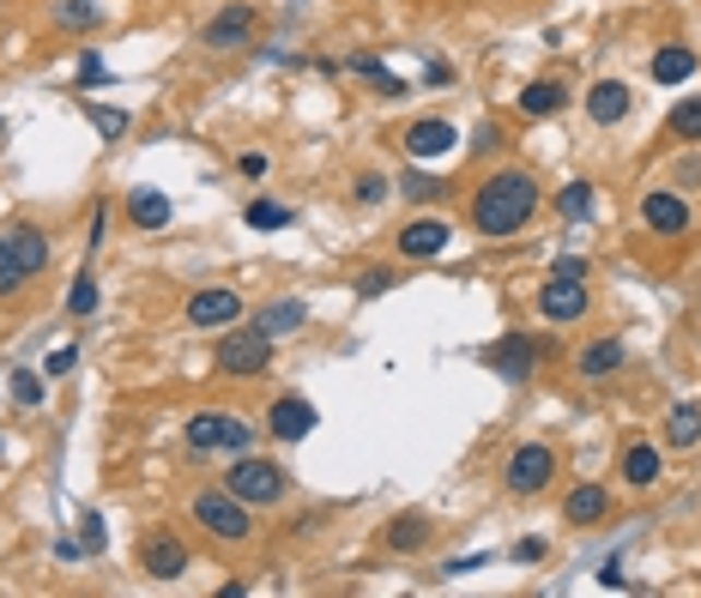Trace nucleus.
Wrapping results in <instances>:
<instances>
[{"label":"nucleus","mask_w":701,"mask_h":598,"mask_svg":"<svg viewBox=\"0 0 701 598\" xmlns=\"http://www.w3.org/2000/svg\"><path fill=\"white\" fill-rule=\"evenodd\" d=\"M128 218H133V230H164L169 194H157V188H128Z\"/></svg>","instance_id":"nucleus-24"},{"label":"nucleus","mask_w":701,"mask_h":598,"mask_svg":"<svg viewBox=\"0 0 701 598\" xmlns=\"http://www.w3.org/2000/svg\"><path fill=\"white\" fill-rule=\"evenodd\" d=\"M0 140H7V116H0Z\"/></svg>","instance_id":"nucleus-51"},{"label":"nucleus","mask_w":701,"mask_h":598,"mask_svg":"<svg viewBox=\"0 0 701 598\" xmlns=\"http://www.w3.org/2000/svg\"><path fill=\"white\" fill-rule=\"evenodd\" d=\"M188 562H194V557H188V545L176 533H152L140 545V574H152V581H182Z\"/></svg>","instance_id":"nucleus-12"},{"label":"nucleus","mask_w":701,"mask_h":598,"mask_svg":"<svg viewBox=\"0 0 701 598\" xmlns=\"http://www.w3.org/2000/svg\"><path fill=\"white\" fill-rule=\"evenodd\" d=\"M629 104H635V92H629L623 79H598L593 92H586V121L593 128H617L629 116Z\"/></svg>","instance_id":"nucleus-18"},{"label":"nucleus","mask_w":701,"mask_h":598,"mask_svg":"<svg viewBox=\"0 0 701 598\" xmlns=\"http://www.w3.org/2000/svg\"><path fill=\"white\" fill-rule=\"evenodd\" d=\"M496 145H502V128H496V121H478V133H472V152H478V157H490Z\"/></svg>","instance_id":"nucleus-41"},{"label":"nucleus","mask_w":701,"mask_h":598,"mask_svg":"<svg viewBox=\"0 0 701 598\" xmlns=\"http://www.w3.org/2000/svg\"><path fill=\"white\" fill-rule=\"evenodd\" d=\"M254 435L260 430L236 411H194L188 417V447H194V454H248Z\"/></svg>","instance_id":"nucleus-5"},{"label":"nucleus","mask_w":701,"mask_h":598,"mask_svg":"<svg viewBox=\"0 0 701 598\" xmlns=\"http://www.w3.org/2000/svg\"><path fill=\"white\" fill-rule=\"evenodd\" d=\"M104 79H109L104 55H97V49H85V55H79V92H92V85H104Z\"/></svg>","instance_id":"nucleus-38"},{"label":"nucleus","mask_w":701,"mask_h":598,"mask_svg":"<svg viewBox=\"0 0 701 598\" xmlns=\"http://www.w3.org/2000/svg\"><path fill=\"white\" fill-rule=\"evenodd\" d=\"M236 169H242L248 182H260V176H266L273 164H266V152H242V157H236Z\"/></svg>","instance_id":"nucleus-44"},{"label":"nucleus","mask_w":701,"mask_h":598,"mask_svg":"<svg viewBox=\"0 0 701 598\" xmlns=\"http://www.w3.org/2000/svg\"><path fill=\"white\" fill-rule=\"evenodd\" d=\"M393 285H400V278H393L388 266H376V273H364V278H357V297H364V302H376V297H388Z\"/></svg>","instance_id":"nucleus-39"},{"label":"nucleus","mask_w":701,"mask_h":598,"mask_svg":"<svg viewBox=\"0 0 701 598\" xmlns=\"http://www.w3.org/2000/svg\"><path fill=\"white\" fill-rule=\"evenodd\" d=\"M557 212H562L569 224H593V212H598L593 182H562V188H557Z\"/></svg>","instance_id":"nucleus-27"},{"label":"nucleus","mask_w":701,"mask_h":598,"mask_svg":"<svg viewBox=\"0 0 701 598\" xmlns=\"http://www.w3.org/2000/svg\"><path fill=\"white\" fill-rule=\"evenodd\" d=\"M478 562H484V550H478V557H454V562H448L442 574H472V569H478Z\"/></svg>","instance_id":"nucleus-50"},{"label":"nucleus","mask_w":701,"mask_h":598,"mask_svg":"<svg viewBox=\"0 0 701 598\" xmlns=\"http://www.w3.org/2000/svg\"><path fill=\"white\" fill-rule=\"evenodd\" d=\"M429 545V521L424 514H400V521L388 526V550H424Z\"/></svg>","instance_id":"nucleus-30"},{"label":"nucleus","mask_w":701,"mask_h":598,"mask_svg":"<svg viewBox=\"0 0 701 598\" xmlns=\"http://www.w3.org/2000/svg\"><path fill=\"white\" fill-rule=\"evenodd\" d=\"M696 49H689V43H660V49H653V85H689V79H696Z\"/></svg>","instance_id":"nucleus-22"},{"label":"nucleus","mask_w":701,"mask_h":598,"mask_svg":"<svg viewBox=\"0 0 701 598\" xmlns=\"http://www.w3.org/2000/svg\"><path fill=\"white\" fill-rule=\"evenodd\" d=\"M188 514H194V526H206V538H218V545H248V538H254V507H248L242 495H230L224 483L218 490H194Z\"/></svg>","instance_id":"nucleus-2"},{"label":"nucleus","mask_w":701,"mask_h":598,"mask_svg":"<svg viewBox=\"0 0 701 598\" xmlns=\"http://www.w3.org/2000/svg\"><path fill=\"white\" fill-rule=\"evenodd\" d=\"M73 363H79V345H61V351H49V357H43V375H55V381H61Z\"/></svg>","instance_id":"nucleus-40"},{"label":"nucleus","mask_w":701,"mask_h":598,"mask_svg":"<svg viewBox=\"0 0 701 598\" xmlns=\"http://www.w3.org/2000/svg\"><path fill=\"white\" fill-rule=\"evenodd\" d=\"M514 104H520V116L545 121V116H557V109L569 104V85H562V79H533V85H526V92H520Z\"/></svg>","instance_id":"nucleus-23"},{"label":"nucleus","mask_w":701,"mask_h":598,"mask_svg":"<svg viewBox=\"0 0 701 598\" xmlns=\"http://www.w3.org/2000/svg\"><path fill=\"white\" fill-rule=\"evenodd\" d=\"M502 483H508V495H545L550 483H557V447L550 442H520L514 454H508V466H502Z\"/></svg>","instance_id":"nucleus-6"},{"label":"nucleus","mask_w":701,"mask_h":598,"mask_svg":"<svg viewBox=\"0 0 701 598\" xmlns=\"http://www.w3.org/2000/svg\"><path fill=\"white\" fill-rule=\"evenodd\" d=\"M388 194H393V182H388V176H376V169H364V176L350 182V200H357V206H381Z\"/></svg>","instance_id":"nucleus-34"},{"label":"nucleus","mask_w":701,"mask_h":598,"mask_svg":"<svg viewBox=\"0 0 701 598\" xmlns=\"http://www.w3.org/2000/svg\"><path fill=\"white\" fill-rule=\"evenodd\" d=\"M665 442H672V447H684V454H689V447H701V405H672V411H665Z\"/></svg>","instance_id":"nucleus-26"},{"label":"nucleus","mask_w":701,"mask_h":598,"mask_svg":"<svg viewBox=\"0 0 701 598\" xmlns=\"http://www.w3.org/2000/svg\"><path fill=\"white\" fill-rule=\"evenodd\" d=\"M55 25L61 31H97L104 25V7H97V0H55Z\"/></svg>","instance_id":"nucleus-28"},{"label":"nucleus","mask_w":701,"mask_h":598,"mask_svg":"<svg viewBox=\"0 0 701 598\" xmlns=\"http://www.w3.org/2000/svg\"><path fill=\"white\" fill-rule=\"evenodd\" d=\"M586 309H593L586 278H557L550 273L545 285H538V314H545V321H581Z\"/></svg>","instance_id":"nucleus-10"},{"label":"nucleus","mask_w":701,"mask_h":598,"mask_svg":"<svg viewBox=\"0 0 701 598\" xmlns=\"http://www.w3.org/2000/svg\"><path fill=\"white\" fill-rule=\"evenodd\" d=\"M0 236H7V248H13V261L25 266V278H43V273H49V236H43L37 224L19 218V224H7Z\"/></svg>","instance_id":"nucleus-17"},{"label":"nucleus","mask_w":701,"mask_h":598,"mask_svg":"<svg viewBox=\"0 0 701 598\" xmlns=\"http://www.w3.org/2000/svg\"><path fill=\"white\" fill-rule=\"evenodd\" d=\"M345 73H350V79H369V85H376V97H412V85H405L400 73H388L376 55H350Z\"/></svg>","instance_id":"nucleus-25"},{"label":"nucleus","mask_w":701,"mask_h":598,"mask_svg":"<svg viewBox=\"0 0 701 598\" xmlns=\"http://www.w3.org/2000/svg\"><path fill=\"white\" fill-rule=\"evenodd\" d=\"M224 490L242 495L248 507H278V502L290 495V471L278 466V459H260L254 447H248V454L230 459V471H224Z\"/></svg>","instance_id":"nucleus-3"},{"label":"nucleus","mask_w":701,"mask_h":598,"mask_svg":"<svg viewBox=\"0 0 701 598\" xmlns=\"http://www.w3.org/2000/svg\"><path fill=\"white\" fill-rule=\"evenodd\" d=\"M538 212V182L533 169H496L472 188V230L502 242V236H520Z\"/></svg>","instance_id":"nucleus-1"},{"label":"nucleus","mask_w":701,"mask_h":598,"mask_svg":"<svg viewBox=\"0 0 701 598\" xmlns=\"http://www.w3.org/2000/svg\"><path fill=\"white\" fill-rule=\"evenodd\" d=\"M623 369V338H593V345H581V357H574V375L581 381H610Z\"/></svg>","instance_id":"nucleus-20"},{"label":"nucleus","mask_w":701,"mask_h":598,"mask_svg":"<svg viewBox=\"0 0 701 598\" xmlns=\"http://www.w3.org/2000/svg\"><path fill=\"white\" fill-rule=\"evenodd\" d=\"M302 321H309V302L302 297H273L254 309V326L266 338H285V333H302Z\"/></svg>","instance_id":"nucleus-19"},{"label":"nucleus","mask_w":701,"mask_h":598,"mask_svg":"<svg viewBox=\"0 0 701 598\" xmlns=\"http://www.w3.org/2000/svg\"><path fill=\"white\" fill-rule=\"evenodd\" d=\"M424 85H454V67H448V61H429L424 67Z\"/></svg>","instance_id":"nucleus-46"},{"label":"nucleus","mask_w":701,"mask_h":598,"mask_svg":"<svg viewBox=\"0 0 701 598\" xmlns=\"http://www.w3.org/2000/svg\"><path fill=\"white\" fill-rule=\"evenodd\" d=\"M104 236H109V212L97 206L92 212V236H85V254H97V248H104Z\"/></svg>","instance_id":"nucleus-45"},{"label":"nucleus","mask_w":701,"mask_h":598,"mask_svg":"<svg viewBox=\"0 0 701 598\" xmlns=\"http://www.w3.org/2000/svg\"><path fill=\"white\" fill-rule=\"evenodd\" d=\"M97 302H104V290H97L92 266H85V273L73 278V290H67V314H79V321H85V314H97Z\"/></svg>","instance_id":"nucleus-32"},{"label":"nucleus","mask_w":701,"mask_h":598,"mask_svg":"<svg viewBox=\"0 0 701 598\" xmlns=\"http://www.w3.org/2000/svg\"><path fill=\"white\" fill-rule=\"evenodd\" d=\"M236 321H242V297H236V290L212 285V290L188 297V326H200V333H224V326H236Z\"/></svg>","instance_id":"nucleus-11"},{"label":"nucleus","mask_w":701,"mask_h":598,"mask_svg":"<svg viewBox=\"0 0 701 598\" xmlns=\"http://www.w3.org/2000/svg\"><path fill=\"white\" fill-rule=\"evenodd\" d=\"M641 224H647L653 236H684L689 230V200L677 194V188H653V194L641 200Z\"/></svg>","instance_id":"nucleus-15"},{"label":"nucleus","mask_w":701,"mask_h":598,"mask_svg":"<svg viewBox=\"0 0 701 598\" xmlns=\"http://www.w3.org/2000/svg\"><path fill=\"white\" fill-rule=\"evenodd\" d=\"M400 145H405V157H417V164H436V157H454L460 128L448 116H417L412 128L400 133Z\"/></svg>","instance_id":"nucleus-8"},{"label":"nucleus","mask_w":701,"mask_h":598,"mask_svg":"<svg viewBox=\"0 0 701 598\" xmlns=\"http://www.w3.org/2000/svg\"><path fill=\"white\" fill-rule=\"evenodd\" d=\"M85 121H92V128L104 133V140H121V133L133 128L128 109H109V104H85Z\"/></svg>","instance_id":"nucleus-33"},{"label":"nucleus","mask_w":701,"mask_h":598,"mask_svg":"<svg viewBox=\"0 0 701 598\" xmlns=\"http://www.w3.org/2000/svg\"><path fill=\"white\" fill-rule=\"evenodd\" d=\"M665 140H684V145L701 140V97H684V104L665 116Z\"/></svg>","instance_id":"nucleus-29"},{"label":"nucleus","mask_w":701,"mask_h":598,"mask_svg":"<svg viewBox=\"0 0 701 598\" xmlns=\"http://www.w3.org/2000/svg\"><path fill=\"white\" fill-rule=\"evenodd\" d=\"M242 218H248V230H285V224L297 218V212H290V206H278V200H248V206H242Z\"/></svg>","instance_id":"nucleus-31"},{"label":"nucleus","mask_w":701,"mask_h":598,"mask_svg":"<svg viewBox=\"0 0 701 598\" xmlns=\"http://www.w3.org/2000/svg\"><path fill=\"white\" fill-rule=\"evenodd\" d=\"M610 514V490L605 483H574L569 495H562V521L569 526H598Z\"/></svg>","instance_id":"nucleus-21"},{"label":"nucleus","mask_w":701,"mask_h":598,"mask_svg":"<svg viewBox=\"0 0 701 598\" xmlns=\"http://www.w3.org/2000/svg\"><path fill=\"white\" fill-rule=\"evenodd\" d=\"M393 242H400L405 261H436V254H448V242H454V224L448 218H412Z\"/></svg>","instance_id":"nucleus-13"},{"label":"nucleus","mask_w":701,"mask_h":598,"mask_svg":"<svg viewBox=\"0 0 701 598\" xmlns=\"http://www.w3.org/2000/svg\"><path fill=\"white\" fill-rule=\"evenodd\" d=\"M314 423H321V411H314L302 393H278L273 411H266V435H278V442H302Z\"/></svg>","instance_id":"nucleus-14"},{"label":"nucleus","mask_w":701,"mask_h":598,"mask_svg":"<svg viewBox=\"0 0 701 598\" xmlns=\"http://www.w3.org/2000/svg\"><path fill=\"white\" fill-rule=\"evenodd\" d=\"M617 478L629 483V490H660L665 478V454L653 442H629L623 454H617Z\"/></svg>","instance_id":"nucleus-16"},{"label":"nucleus","mask_w":701,"mask_h":598,"mask_svg":"<svg viewBox=\"0 0 701 598\" xmlns=\"http://www.w3.org/2000/svg\"><path fill=\"white\" fill-rule=\"evenodd\" d=\"M200 43H206L212 55H236L254 43V7L248 0H230V7H218V13L206 19V31H200Z\"/></svg>","instance_id":"nucleus-7"},{"label":"nucleus","mask_w":701,"mask_h":598,"mask_svg":"<svg viewBox=\"0 0 701 598\" xmlns=\"http://www.w3.org/2000/svg\"><path fill=\"white\" fill-rule=\"evenodd\" d=\"M538 557H545V538H520L514 545V562H538Z\"/></svg>","instance_id":"nucleus-47"},{"label":"nucleus","mask_w":701,"mask_h":598,"mask_svg":"<svg viewBox=\"0 0 701 598\" xmlns=\"http://www.w3.org/2000/svg\"><path fill=\"white\" fill-rule=\"evenodd\" d=\"M484 363L496 369V381H508V387H526V381H533V369H538V345H533L526 333H502L490 351H484Z\"/></svg>","instance_id":"nucleus-9"},{"label":"nucleus","mask_w":701,"mask_h":598,"mask_svg":"<svg viewBox=\"0 0 701 598\" xmlns=\"http://www.w3.org/2000/svg\"><path fill=\"white\" fill-rule=\"evenodd\" d=\"M273 345H278V338H266L260 326H224L218 345H212V363H218L224 375L254 381V375H266V369H273Z\"/></svg>","instance_id":"nucleus-4"},{"label":"nucleus","mask_w":701,"mask_h":598,"mask_svg":"<svg viewBox=\"0 0 701 598\" xmlns=\"http://www.w3.org/2000/svg\"><path fill=\"white\" fill-rule=\"evenodd\" d=\"M19 290H25V266L13 261V248L0 236V297H19Z\"/></svg>","instance_id":"nucleus-36"},{"label":"nucleus","mask_w":701,"mask_h":598,"mask_svg":"<svg viewBox=\"0 0 701 598\" xmlns=\"http://www.w3.org/2000/svg\"><path fill=\"white\" fill-rule=\"evenodd\" d=\"M400 194L417 200V206H429V200L448 194V182H436V176H417V169H412V176H400Z\"/></svg>","instance_id":"nucleus-35"},{"label":"nucleus","mask_w":701,"mask_h":598,"mask_svg":"<svg viewBox=\"0 0 701 598\" xmlns=\"http://www.w3.org/2000/svg\"><path fill=\"white\" fill-rule=\"evenodd\" d=\"M689 182H701V152H696V157H684V164H677V188H689Z\"/></svg>","instance_id":"nucleus-48"},{"label":"nucleus","mask_w":701,"mask_h":598,"mask_svg":"<svg viewBox=\"0 0 701 598\" xmlns=\"http://www.w3.org/2000/svg\"><path fill=\"white\" fill-rule=\"evenodd\" d=\"M79 545H85V557H104V521H97V514H85V533H79Z\"/></svg>","instance_id":"nucleus-42"},{"label":"nucleus","mask_w":701,"mask_h":598,"mask_svg":"<svg viewBox=\"0 0 701 598\" xmlns=\"http://www.w3.org/2000/svg\"><path fill=\"white\" fill-rule=\"evenodd\" d=\"M13 399L25 405V411H37V405H43V375H37V369H13Z\"/></svg>","instance_id":"nucleus-37"},{"label":"nucleus","mask_w":701,"mask_h":598,"mask_svg":"<svg viewBox=\"0 0 701 598\" xmlns=\"http://www.w3.org/2000/svg\"><path fill=\"white\" fill-rule=\"evenodd\" d=\"M550 273H557V278H593V261H581V254H562Z\"/></svg>","instance_id":"nucleus-43"},{"label":"nucleus","mask_w":701,"mask_h":598,"mask_svg":"<svg viewBox=\"0 0 701 598\" xmlns=\"http://www.w3.org/2000/svg\"><path fill=\"white\" fill-rule=\"evenodd\" d=\"M55 557H61V562H79V557H85V545H79V538H55Z\"/></svg>","instance_id":"nucleus-49"}]
</instances>
